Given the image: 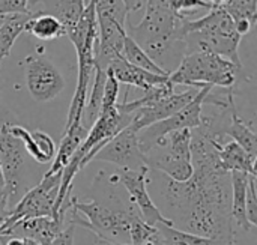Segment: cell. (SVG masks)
Wrapping results in <instances>:
<instances>
[{"label":"cell","instance_id":"f1b7e54d","mask_svg":"<svg viewBox=\"0 0 257 245\" xmlns=\"http://www.w3.org/2000/svg\"><path fill=\"white\" fill-rule=\"evenodd\" d=\"M245 212L248 223L256 227L257 226V196H256V175H248V185H247V199H245Z\"/></svg>","mask_w":257,"mask_h":245},{"label":"cell","instance_id":"ba28073f","mask_svg":"<svg viewBox=\"0 0 257 245\" xmlns=\"http://www.w3.org/2000/svg\"><path fill=\"white\" fill-rule=\"evenodd\" d=\"M148 173L149 167H142L137 170H126L122 169L119 173H114L110 176L111 184H122L126 191L130 193L131 205L139 209L140 217L149 224V226H157V224H167V226H175L172 218H167L161 214V211L157 208L154 200L151 199L148 193Z\"/></svg>","mask_w":257,"mask_h":245},{"label":"cell","instance_id":"83f0119b","mask_svg":"<svg viewBox=\"0 0 257 245\" xmlns=\"http://www.w3.org/2000/svg\"><path fill=\"white\" fill-rule=\"evenodd\" d=\"M119 81L110 74L107 72V80L104 84V92H102V102H101V111L108 110L111 107H114L117 104V98H119Z\"/></svg>","mask_w":257,"mask_h":245},{"label":"cell","instance_id":"603a6c76","mask_svg":"<svg viewBox=\"0 0 257 245\" xmlns=\"http://www.w3.org/2000/svg\"><path fill=\"white\" fill-rule=\"evenodd\" d=\"M122 56H123V59L128 63H131V65H134L137 68H142L145 71H149V72H154V74H160V75H170L167 71H164L161 66H158L149 57V54L133 38H130L128 35L125 36V41H123Z\"/></svg>","mask_w":257,"mask_h":245},{"label":"cell","instance_id":"1f68e13d","mask_svg":"<svg viewBox=\"0 0 257 245\" xmlns=\"http://www.w3.org/2000/svg\"><path fill=\"white\" fill-rule=\"evenodd\" d=\"M93 245H133V244H120L116 241H110V239H104V238H98L95 236V244Z\"/></svg>","mask_w":257,"mask_h":245},{"label":"cell","instance_id":"6da1fadb","mask_svg":"<svg viewBox=\"0 0 257 245\" xmlns=\"http://www.w3.org/2000/svg\"><path fill=\"white\" fill-rule=\"evenodd\" d=\"M188 18L167 6L146 0V11L137 26L128 24L126 35L133 38L149 57L164 69L166 62H181L187 50ZM166 71V69H164Z\"/></svg>","mask_w":257,"mask_h":245},{"label":"cell","instance_id":"277c9868","mask_svg":"<svg viewBox=\"0 0 257 245\" xmlns=\"http://www.w3.org/2000/svg\"><path fill=\"white\" fill-rule=\"evenodd\" d=\"M71 221L75 226L87 229L98 238L114 241L116 238L128 236L131 221L134 218L136 206L130 209H110L96 200L84 203L77 197L71 202Z\"/></svg>","mask_w":257,"mask_h":245},{"label":"cell","instance_id":"7402d4cb","mask_svg":"<svg viewBox=\"0 0 257 245\" xmlns=\"http://www.w3.org/2000/svg\"><path fill=\"white\" fill-rule=\"evenodd\" d=\"M157 232L161 241L166 245H233L227 244L220 239L196 235L187 230L176 229L175 226H167V224H157Z\"/></svg>","mask_w":257,"mask_h":245},{"label":"cell","instance_id":"4fadbf2b","mask_svg":"<svg viewBox=\"0 0 257 245\" xmlns=\"http://www.w3.org/2000/svg\"><path fill=\"white\" fill-rule=\"evenodd\" d=\"M62 229L63 221H57L50 217H33L15 223L14 226L2 232L0 238L21 235V238H30L38 241L41 245H48Z\"/></svg>","mask_w":257,"mask_h":245},{"label":"cell","instance_id":"7a4b0ae2","mask_svg":"<svg viewBox=\"0 0 257 245\" xmlns=\"http://www.w3.org/2000/svg\"><path fill=\"white\" fill-rule=\"evenodd\" d=\"M187 50H206L235 65H241L238 47L242 36L236 32L233 18L223 8H212L206 15L187 23Z\"/></svg>","mask_w":257,"mask_h":245},{"label":"cell","instance_id":"3957f363","mask_svg":"<svg viewBox=\"0 0 257 245\" xmlns=\"http://www.w3.org/2000/svg\"><path fill=\"white\" fill-rule=\"evenodd\" d=\"M242 66L214 54L206 50H194L187 53L169 80L175 84H185L202 89L205 86L232 89Z\"/></svg>","mask_w":257,"mask_h":245},{"label":"cell","instance_id":"8992f818","mask_svg":"<svg viewBox=\"0 0 257 245\" xmlns=\"http://www.w3.org/2000/svg\"><path fill=\"white\" fill-rule=\"evenodd\" d=\"M214 87H211V86L202 87L196 93V96L179 111H176L175 114H172L167 119H163L160 122H155V124L140 130L137 137H139V145H140L142 152L146 155L154 146H157L163 139H166V136H169L173 131L194 130L197 127H200L202 117H203L202 108H203L206 96L209 95V92Z\"/></svg>","mask_w":257,"mask_h":245},{"label":"cell","instance_id":"5bb4252c","mask_svg":"<svg viewBox=\"0 0 257 245\" xmlns=\"http://www.w3.org/2000/svg\"><path fill=\"white\" fill-rule=\"evenodd\" d=\"M107 72H110L119 83H123L126 86H136L139 89L148 90L152 86L163 84L169 80V75H160L149 71H145L142 68H137L131 63H128L123 56L114 59L108 68Z\"/></svg>","mask_w":257,"mask_h":245},{"label":"cell","instance_id":"d4e9b609","mask_svg":"<svg viewBox=\"0 0 257 245\" xmlns=\"http://www.w3.org/2000/svg\"><path fill=\"white\" fill-rule=\"evenodd\" d=\"M220 8H223L233 18V21L247 20L253 26L256 24L257 0H227Z\"/></svg>","mask_w":257,"mask_h":245},{"label":"cell","instance_id":"ac0fdd59","mask_svg":"<svg viewBox=\"0 0 257 245\" xmlns=\"http://www.w3.org/2000/svg\"><path fill=\"white\" fill-rule=\"evenodd\" d=\"M86 136H87V128L83 124L72 125L68 130H65L48 173H56V172L62 170L69 163V160L72 158V155L78 149V146L84 142Z\"/></svg>","mask_w":257,"mask_h":245},{"label":"cell","instance_id":"e0dca14e","mask_svg":"<svg viewBox=\"0 0 257 245\" xmlns=\"http://www.w3.org/2000/svg\"><path fill=\"white\" fill-rule=\"evenodd\" d=\"M218 160L224 172H241L247 175H256V158L250 157L238 143L227 142L224 145H218Z\"/></svg>","mask_w":257,"mask_h":245},{"label":"cell","instance_id":"484cf974","mask_svg":"<svg viewBox=\"0 0 257 245\" xmlns=\"http://www.w3.org/2000/svg\"><path fill=\"white\" fill-rule=\"evenodd\" d=\"M96 15H104L116 20L119 24L126 27L128 12L122 0H92Z\"/></svg>","mask_w":257,"mask_h":245},{"label":"cell","instance_id":"836d02e7","mask_svg":"<svg viewBox=\"0 0 257 245\" xmlns=\"http://www.w3.org/2000/svg\"><path fill=\"white\" fill-rule=\"evenodd\" d=\"M21 241H23V244L21 245H41L38 241L30 239V238H21Z\"/></svg>","mask_w":257,"mask_h":245},{"label":"cell","instance_id":"d6a6232c","mask_svg":"<svg viewBox=\"0 0 257 245\" xmlns=\"http://www.w3.org/2000/svg\"><path fill=\"white\" fill-rule=\"evenodd\" d=\"M21 244H23L21 238H17V236H15V238H11L6 244L3 242V245H21Z\"/></svg>","mask_w":257,"mask_h":245},{"label":"cell","instance_id":"9a60e30c","mask_svg":"<svg viewBox=\"0 0 257 245\" xmlns=\"http://www.w3.org/2000/svg\"><path fill=\"white\" fill-rule=\"evenodd\" d=\"M229 116H230V122L221 125H217L215 119V130L218 133L220 137L223 136H229L230 139H233L235 143H238L250 157L256 158L257 160V136L254 134V131L241 119V116L236 111L235 102L230 104L229 107Z\"/></svg>","mask_w":257,"mask_h":245},{"label":"cell","instance_id":"52a82bcc","mask_svg":"<svg viewBox=\"0 0 257 245\" xmlns=\"http://www.w3.org/2000/svg\"><path fill=\"white\" fill-rule=\"evenodd\" d=\"M62 181V170L56 173H45L42 181L26 191L21 199H18L14 209L9 211L8 218L0 227V235L15 223L24 220V218H33V217H53V206L59 193Z\"/></svg>","mask_w":257,"mask_h":245},{"label":"cell","instance_id":"9c48e42d","mask_svg":"<svg viewBox=\"0 0 257 245\" xmlns=\"http://www.w3.org/2000/svg\"><path fill=\"white\" fill-rule=\"evenodd\" d=\"M137 134L139 133L131 125H128L120 133H117L111 140H108L95 154L93 160L110 163L126 170H137L145 166L148 167V160L140 149Z\"/></svg>","mask_w":257,"mask_h":245},{"label":"cell","instance_id":"8d00e7d4","mask_svg":"<svg viewBox=\"0 0 257 245\" xmlns=\"http://www.w3.org/2000/svg\"><path fill=\"white\" fill-rule=\"evenodd\" d=\"M83 2H84V6H86V5H87V3H89L90 0H83Z\"/></svg>","mask_w":257,"mask_h":245},{"label":"cell","instance_id":"cb8c5ba5","mask_svg":"<svg viewBox=\"0 0 257 245\" xmlns=\"http://www.w3.org/2000/svg\"><path fill=\"white\" fill-rule=\"evenodd\" d=\"M107 80V71L102 68L95 66L93 71V83H92V90L90 96L86 101V107L83 111V117L89 125H92L96 117L99 116L101 111V102H102V92H104V84Z\"/></svg>","mask_w":257,"mask_h":245},{"label":"cell","instance_id":"4316f807","mask_svg":"<svg viewBox=\"0 0 257 245\" xmlns=\"http://www.w3.org/2000/svg\"><path fill=\"white\" fill-rule=\"evenodd\" d=\"M154 235H157V227L149 226L142 217L140 214H136L131 226H130V232H128V238L133 245H143L148 239H151Z\"/></svg>","mask_w":257,"mask_h":245},{"label":"cell","instance_id":"7c38bea8","mask_svg":"<svg viewBox=\"0 0 257 245\" xmlns=\"http://www.w3.org/2000/svg\"><path fill=\"white\" fill-rule=\"evenodd\" d=\"M199 90L196 87H191L182 93H172L166 98H163L161 101L149 105V107H142L137 108L134 111V117L131 122V127L139 133L140 130L160 122L163 119L170 117L172 114H175L176 111H179L182 107H185L197 93Z\"/></svg>","mask_w":257,"mask_h":245},{"label":"cell","instance_id":"5b68a950","mask_svg":"<svg viewBox=\"0 0 257 245\" xmlns=\"http://www.w3.org/2000/svg\"><path fill=\"white\" fill-rule=\"evenodd\" d=\"M191 130L173 131L163 139L152 149H158L157 154L146 155L148 167L164 173L176 182H185L193 175L191 151H190ZM151 152V151H149Z\"/></svg>","mask_w":257,"mask_h":245},{"label":"cell","instance_id":"8fae6325","mask_svg":"<svg viewBox=\"0 0 257 245\" xmlns=\"http://www.w3.org/2000/svg\"><path fill=\"white\" fill-rule=\"evenodd\" d=\"M24 148L18 139H15L8 124L0 125V164L5 178V193L8 194L9 205L20 196L21 190V170L24 167Z\"/></svg>","mask_w":257,"mask_h":245},{"label":"cell","instance_id":"2e32d148","mask_svg":"<svg viewBox=\"0 0 257 245\" xmlns=\"http://www.w3.org/2000/svg\"><path fill=\"white\" fill-rule=\"evenodd\" d=\"M39 3L44 8L41 12L56 17L62 23L65 33L77 24L86 8L83 0H29V8L32 9Z\"/></svg>","mask_w":257,"mask_h":245},{"label":"cell","instance_id":"e575fe53","mask_svg":"<svg viewBox=\"0 0 257 245\" xmlns=\"http://www.w3.org/2000/svg\"><path fill=\"white\" fill-rule=\"evenodd\" d=\"M208 2H209L214 8H218V6H223L227 0H208Z\"/></svg>","mask_w":257,"mask_h":245},{"label":"cell","instance_id":"f546056e","mask_svg":"<svg viewBox=\"0 0 257 245\" xmlns=\"http://www.w3.org/2000/svg\"><path fill=\"white\" fill-rule=\"evenodd\" d=\"M75 224L71 221L68 227H63L48 245H74V238H75Z\"/></svg>","mask_w":257,"mask_h":245},{"label":"cell","instance_id":"30bf717a","mask_svg":"<svg viewBox=\"0 0 257 245\" xmlns=\"http://www.w3.org/2000/svg\"><path fill=\"white\" fill-rule=\"evenodd\" d=\"M26 86L38 102L54 99L65 89V78L60 71L44 56L26 57Z\"/></svg>","mask_w":257,"mask_h":245},{"label":"cell","instance_id":"d590c367","mask_svg":"<svg viewBox=\"0 0 257 245\" xmlns=\"http://www.w3.org/2000/svg\"><path fill=\"white\" fill-rule=\"evenodd\" d=\"M5 187V178H3V170H2V164H0V188Z\"/></svg>","mask_w":257,"mask_h":245},{"label":"cell","instance_id":"d6986e66","mask_svg":"<svg viewBox=\"0 0 257 245\" xmlns=\"http://www.w3.org/2000/svg\"><path fill=\"white\" fill-rule=\"evenodd\" d=\"M247 185H248V175L241 172H232L230 173V190H232V199H230V214L232 220L236 221L239 227L244 230H250L253 226L247 220L245 212V199H247Z\"/></svg>","mask_w":257,"mask_h":245},{"label":"cell","instance_id":"44dd1931","mask_svg":"<svg viewBox=\"0 0 257 245\" xmlns=\"http://www.w3.org/2000/svg\"><path fill=\"white\" fill-rule=\"evenodd\" d=\"M24 30L42 41L56 39L65 35V29L62 23L56 17L44 12H33L32 17L27 20Z\"/></svg>","mask_w":257,"mask_h":245},{"label":"cell","instance_id":"ffe728a7","mask_svg":"<svg viewBox=\"0 0 257 245\" xmlns=\"http://www.w3.org/2000/svg\"><path fill=\"white\" fill-rule=\"evenodd\" d=\"M33 14V12H32ZM32 14H14L5 15L0 20V63L5 57L11 54V50L17 38L24 32V26Z\"/></svg>","mask_w":257,"mask_h":245},{"label":"cell","instance_id":"4dcf8cb0","mask_svg":"<svg viewBox=\"0 0 257 245\" xmlns=\"http://www.w3.org/2000/svg\"><path fill=\"white\" fill-rule=\"evenodd\" d=\"M125 8H126V12H136V11H140L143 8V0H122Z\"/></svg>","mask_w":257,"mask_h":245}]
</instances>
